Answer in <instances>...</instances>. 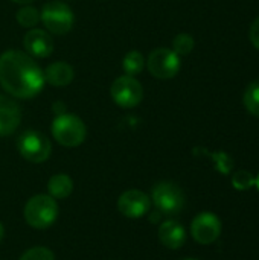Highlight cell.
<instances>
[{
    "label": "cell",
    "instance_id": "5b68a950",
    "mask_svg": "<svg viewBox=\"0 0 259 260\" xmlns=\"http://www.w3.org/2000/svg\"><path fill=\"white\" fill-rule=\"evenodd\" d=\"M17 149L24 160L31 163H43L50 157L52 145L43 133L29 129L20 134Z\"/></svg>",
    "mask_w": 259,
    "mask_h": 260
},
{
    "label": "cell",
    "instance_id": "2e32d148",
    "mask_svg": "<svg viewBox=\"0 0 259 260\" xmlns=\"http://www.w3.org/2000/svg\"><path fill=\"white\" fill-rule=\"evenodd\" d=\"M122 67L128 76H136L139 75L143 67H145V58L139 50H130L122 61Z\"/></svg>",
    "mask_w": 259,
    "mask_h": 260
},
{
    "label": "cell",
    "instance_id": "7402d4cb",
    "mask_svg": "<svg viewBox=\"0 0 259 260\" xmlns=\"http://www.w3.org/2000/svg\"><path fill=\"white\" fill-rule=\"evenodd\" d=\"M211 157L214 158V161L217 163V168L220 172L223 174H229L234 168V160L231 158V155L224 154V152H217V154H211Z\"/></svg>",
    "mask_w": 259,
    "mask_h": 260
},
{
    "label": "cell",
    "instance_id": "9a60e30c",
    "mask_svg": "<svg viewBox=\"0 0 259 260\" xmlns=\"http://www.w3.org/2000/svg\"><path fill=\"white\" fill-rule=\"evenodd\" d=\"M49 195L53 200H64L73 192V181L67 174H56L47 183Z\"/></svg>",
    "mask_w": 259,
    "mask_h": 260
},
{
    "label": "cell",
    "instance_id": "30bf717a",
    "mask_svg": "<svg viewBox=\"0 0 259 260\" xmlns=\"http://www.w3.org/2000/svg\"><path fill=\"white\" fill-rule=\"evenodd\" d=\"M150 206H151V200L148 198V195L143 193L142 190H137V189H131V190L124 192L118 201L119 212L124 216L131 218V219L145 216L150 210Z\"/></svg>",
    "mask_w": 259,
    "mask_h": 260
},
{
    "label": "cell",
    "instance_id": "5bb4252c",
    "mask_svg": "<svg viewBox=\"0 0 259 260\" xmlns=\"http://www.w3.org/2000/svg\"><path fill=\"white\" fill-rule=\"evenodd\" d=\"M43 73H44V81L58 88L67 87L73 81V76H75L72 66L67 62H63V61L52 62L50 66L46 67V70Z\"/></svg>",
    "mask_w": 259,
    "mask_h": 260
},
{
    "label": "cell",
    "instance_id": "7c38bea8",
    "mask_svg": "<svg viewBox=\"0 0 259 260\" xmlns=\"http://www.w3.org/2000/svg\"><path fill=\"white\" fill-rule=\"evenodd\" d=\"M21 122V110L18 104L8 98L0 94V136H9L12 134Z\"/></svg>",
    "mask_w": 259,
    "mask_h": 260
},
{
    "label": "cell",
    "instance_id": "484cf974",
    "mask_svg": "<svg viewBox=\"0 0 259 260\" xmlns=\"http://www.w3.org/2000/svg\"><path fill=\"white\" fill-rule=\"evenodd\" d=\"M255 186H256V187L259 189V174H258V177L255 178Z\"/></svg>",
    "mask_w": 259,
    "mask_h": 260
},
{
    "label": "cell",
    "instance_id": "4316f807",
    "mask_svg": "<svg viewBox=\"0 0 259 260\" xmlns=\"http://www.w3.org/2000/svg\"><path fill=\"white\" fill-rule=\"evenodd\" d=\"M185 260H197V259H185Z\"/></svg>",
    "mask_w": 259,
    "mask_h": 260
},
{
    "label": "cell",
    "instance_id": "ba28073f",
    "mask_svg": "<svg viewBox=\"0 0 259 260\" xmlns=\"http://www.w3.org/2000/svg\"><path fill=\"white\" fill-rule=\"evenodd\" d=\"M111 99L122 108H133L140 104L143 98V88L134 76L124 75L118 78L110 87Z\"/></svg>",
    "mask_w": 259,
    "mask_h": 260
},
{
    "label": "cell",
    "instance_id": "d6986e66",
    "mask_svg": "<svg viewBox=\"0 0 259 260\" xmlns=\"http://www.w3.org/2000/svg\"><path fill=\"white\" fill-rule=\"evenodd\" d=\"M195 46V41L194 38L189 35V34H179L174 40H172V50L179 55V56H183V55H189L192 52Z\"/></svg>",
    "mask_w": 259,
    "mask_h": 260
},
{
    "label": "cell",
    "instance_id": "ac0fdd59",
    "mask_svg": "<svg viewBox=\"0 0 259 260\" xmlns=\"http://www.w3.org/2000/svg\"><path fill=\"white\" fill-rule=\"evenodd\" d=\"M15 18L20 23V26H23V27H34L40 21V11L37 8H34V6L24 5L23 8H20L17 11Z\"/></svg>",
    "mask_w": 259,
    "mask_h": 260
},
{
    "label": "cell",
    "instance_id": "8fae6325",
    "mask_svg": "<svg viewBox=\"0 0 259 260\" xmlns=\"http://www.w3.org/2000/svg\"><path fill=\"white\" fill-rule=\"evenodd\" d=\"M23 47L29 56L47 58L53 50V41L50 35L43 29H31L23 38Z\"/></svg>",
    "mask_w": 259,
    "mask_h": 260
},
{
    "label": "cell",
    "instance_id": "e0dca14e",
    "mask_svg": "<svg viewBox=\"0 0 259 260\" xmlns=\"http://www.w3.org/2000/svg\"><path fill=\"white\" fill-rule=\"evenodd\" d=\"M244 107L253 116L259 117V81L252 82L244 93Z\"/></svg>",
    "mask_w": 259,
    "mask_h": 260
},
{
    "label": "cell",
    "instance_id": "6da1fadb",
    "mask_svg": "<svg viewBox=\"0 0 259 260\" xmlns=\"http://www.w3.org/2000/svg\"><path fill=\"white\" fill-rule=\"evenodd\" d=\"M41 67L26 52L6 50L0 55V84L11 96L32 99L44 87Z\"/></svg>",
    "mask_w": 259,
    "mask_h": 260
},
{
    "label": "cell",
    "instance_id": "52a82bcc",
    "mask_svg": "<svg viewBox=\"0 0 259 260\" xmlns=\"http://www.w3.org/2000/svg\"><path fill=\"white\" fill-rule=\"evenodd\" d=\"M148 70L159 79H171L180 72V56L166 47L154 49L147 61Z\"/></svg>",
    "mask_w": 259,
    "mask_h": 260
},
{
    "label": "cell",
    "instance_id": "cb8c5ba5",
    "mask_svg": "<svg viewBox=\"0 0 259 260\" xmlns=\"http://www.w3.org/2000/svg\"><path fill=\"white\" fill-rule=\"evenodd\" d=\"M12 2L20 3V5H29V3H32V2H35V0H12Z\"/></svg>",
    "mask_w": 259,
    "mask_h": 260
},
{
    "label": "cell",
    "instance_id": "7a4b0ae2",
    "mask_svg": "<svg viewBox=\"0 0 259 260\" xmlns=\"http://www.w3.org/2000/svg\"><path fill=\"white\" fill-rule=\"evenodd\" d=\"M58 218V204L50 195H35L24 206L26 222L37 230L49 229Z\"/></svg>",
    "mask_w": 259,
    "mask_h": 260
},
{
    "label": "cell",
    "instance_id": "9c48e42d",
    "mask_svg": "<svg viewBox=\"0 0 259 260\" xmlns=\"http://www.w3.org/2000/svg\"><path fill=\"white\" fill-rule=\"evenodd\" d=\"M192 238L203 245H209L215 242L221 235V222L218 216L211 212H203L194 218L191 224Z\"/></svg>",
    "mask_w": 259,
    "mask_h": 260
},
{
    "label": "cell",
    "instance_id": "277c9868",
    "mask_svg": "<svg viewBox=\"0 0 259 260\" xmlns=\"http://www.w3.org/2000/svg\"><path fill=\"white\" fill-rule=\"evenodd\" d=\"M40 20L44 27L55 35H64L73 27V12L63 2H49L40 11Z\"/></svg>",
    "mask_w": 259,
    "mask_h": 260
},
{
    "label": "cell",
    "instance_id": "44dd1931",
    "mask_svg": "<svg viewBox=\"0 0 259 260\" xmlns=\"http://www.w3.org/2000/svg\"><path fill=\"white\" fill-rule=\"evenodd\" d=\"M20 260H55L53 253L46 247H34L27 250Z\"/></svg>",
    "mask_w": 259,
    "mask_h": 260
},
{
    "label": "cell",
    "instance_id": "4fadbf2b",
    "mask_svg": "<svg viewBox=\"0 0 259 260\" xmlns=\"http://www.w3.org/2000/svg\"><path fill=\"white\" fill-rule=\"evenodd\" d=\"M159 239L166 248L179 250L186 242V232L180 222L169 219L159 227Z\"/></svg>",
    "mask_w": 259,
    "mask_h": 260
},
{
    "label": "cell",
    "instance_id": "3957f363",
    "mask_svg": "<svg viewBox=\"0 0 259 260\" xmlns=\"http://www.w3.org/2000/svg\"><path fill=\"white\" fill-rule=\"evenodd\" d=\"M50 129L53 139L66 148L79 146L87 136V128L84 122L75 114H58L53 119Z\"/></svg>",
    "mask_w": 259,
    "mask_h": 260
},
{
    "label": "cell",
    "instance_id": "d4e9b609",
    "mask_svg": "<svg viewBox=\"0 0 259 260\" xmlns=\"http://www.w3.org/2000/svg\"><path fill=\"white\" fill-rule=\"evenodd\" d=\"M3 235H5V230H3V225H2V222H0V242H2V239H3Z\"/></svg>",
    "mask_w": 259,
    "mask_h": 260
},
{
    "label": "cell",
    "instance_id": "ffe728a7",
    "mask_svg": "<svg viewBox=\"0 0 259 260\" xmlns=\"http://www.w3.org/2000/svg\"><path fill=\"white\" fill-rule=\"evenodd\" d=\"M232 184L238 190H247L255 186V177L249 171H238L232 177Z\"/></svg>",
    "mask_w": 259,
    "mask_h": 260
},
{
    "label": "cell",
    "instance_id": "603a6c76",
    "mask_svg": "<svg viewBox=\"0 0 259 260\" xmlns=\"http://www.w3.org/2000/svg\"><path fill=\"white\" fill-rule=\"evenodd\" d=\"M249 38L252 41V44L259 50V17L252 23L250 30H249Z\"/></svg>",
    "mask_w": 259,
    "mask_h": 260
},
{
    "label": "cell",
    "instance_id": "8992f818",
    "mask_svg": "<svg viewBox=\"0 0 259 260\" xmlns=\"http://www.w3.org/2000/svg\"><path fill=\"white\" fill-rule=\"evenodd\" d=\"M153 203L162 215L172 216L182 212L185 207V195L182 189L169 181H163L154 186L151 193Z\"/></svg>",
    "mask_w": 259,
    "mask_h": 260
}]
</instances>
